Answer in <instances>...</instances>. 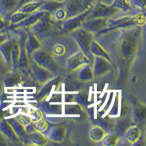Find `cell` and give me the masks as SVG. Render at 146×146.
Instances as JSON below:
<instances>
[{"mask_svg":"<svg viewBox=\"0 0 146 146\" xmlns=\"http://www.w3.org/2000/svg\"><path fill=\"white\" fill-rule=\"evenodd\" d=\"M42 9L46 10L48 12H52L55 13L58 9L61 8L62 7V5L60 2H48L45 4H42Z\"/></svg>","mask_w":146,"mask_h":146,"instance_id":"7a4b0ae2","label":"cell"},{"mask_svg":"<svg viewBox=\"0 0 146 146\" xmlns=\"http://www.w3.org/2000/svg\"><path fill=\"white\" fill-rule=\"evenodd\" d=\"M135 3L137 5H138L139 7H144L145 4V0H135L134 1Z\"/></svg>","mask_w":146,"mask_h":146,"instance_id":"8992f818","label":"cell"},{"mask_svg":"<svg viewBox=\"0 0 146 146\" xmlns=\"http://www.w3.org/2000/svg\"><path fill=\"white\" fill-rule=\"evenodd\" d=\"M56 1H57V2H62V1H63V0H56Z\"/></svg>","mask_w":146,"mask_h":146,"instance_id":"52a82bcc","label":"cell"},{"mask_svg":"<svg viewBox=\"0 0 146 146\" xmlns=\"http://www.w3.org/2000/svg\"><path fill=\"white\" fill-rule=\"evenodd\" d=\"M112 6L122 9H127L129 7V0H114Z\"/></svg>","mask_w":146,"mask_h":146,"instance_id":"5b68a950","label":"cell"},{"mask_svg":"<svg viewBox=\"0 0 146 146\" xmlns=\"http://www.w3.org/2000/svg\"><path fill=\"white\" fill-rule=\"evenodd\" d=\"M85 60H86V58L83 56V55L78 54L75 56V57L72 58L71 60H70V66H74V67H75V66H78L84 63Z\"/></svg>","mask_w":146,"mask_h":146,"instance_id":"277c9868","label":"cell"},{"mask_svg":"<svg viewBox=\"0 0 146 146\" xmlns=\"http://www.w3.org/2000/svg\"><path fill=\"white\" fill-rule=\"evenodd\" d=\"M0 135H1V134H0ZM0 139H1V135H0Z\"/></svg>","mask_w":146,"mask_h":146,"instance_id":"ba28073f","label":"cell"},{"mask_svg":"<svg viewBox=\"0 0 146 146\" xmlns=\"http://www.w3.org/2000/svg\"><path fill=\"white\" fill-rule=\"evenodd\" d=\"M20 0H0V10L9 13L18 6Z\"/></svg>","mask_w":146,"mask_h":146,"instance_id":"6da1fadb","label":"cell"},{"mask_svg":"<svg viewBox=\"0 0 146 146\" xmlns=\"http://www.w3.org/2000/svg\"><path fill=\"white\" fill-rule=\"evenodd\" d=\"M79 37H78V42L80 44L81 47L86 48V49L89 48V43L91 42V36L88 34L85 33L84 32H82L79 34Z\"/></svg>","mask_w":146,"mask_h":146,"instance_id":"3957f363","label":"cell"}]
</instances>
